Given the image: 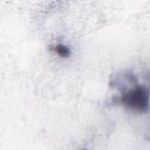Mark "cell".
<instances>
[{"mask_svg":"<svg viewBox=\"0 0 150 150\" xmlns=\"http://www.w3.org/2000/svg\"><path fill=\"white\" fill-rule=\"evenodd\" d=\"M118 103L136 112L149 111L150 109L149 89L143 86H134L132 88L122 93V95L118 98Z\"/></svg>","mask_w":150,"mask_h":150,"instance_id":"obj_1","label":"cell"},{"mask_svg":"<svg viewBox=\"0 0 150 150\" xmlns=\"http://www.w3.org/2000/svg\"><path fill=\"white\" fill-rule=\"evenodd\" d=\"M49 50H52L53 53H55L56 55H59L60 57H69L71 55V50L67 45L63 43H55V45H50L49 46Z\"/></svg>","mask_w":150,"mask_h":150,"instance_id":"obj_2","label":"cell"}]
</instances>
